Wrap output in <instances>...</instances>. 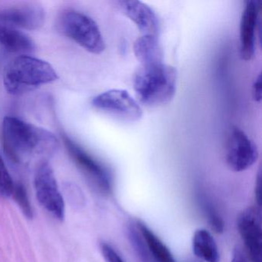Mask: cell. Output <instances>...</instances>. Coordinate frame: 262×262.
Instances as JSON below:
<instances>
[{
  "label": "cell",
  "instance_id": "6da1fadb",
  "mask_svg": "<svg viewBox=\"0 0 262 262\" xmlns=\"http://www.w3.org/2000/svg\"><path fill=\"white\" fill-rule=\"evenodd\" d=\"M3 139L6 153L16 163L33 155L53 152L59 145L51 132L13 116L4 118Z\"/></svg>",
  "mask_w": 262,
  "mask_h": 262
},
{
  "label": "cell",
  "instance_id": "7a4b0ae2",
  "mask_svg": "<svg viewBox=\"0 0 262 262\" xmlns=\"http://www.w3.org/2000/svg\"><path fill=\"white\" fill-rule=\"evenodd\" d=\"M177 72L163 62L141 65L135 73L133 85L140 102L148 107L166 105L174 98Z\"/></svg>",
  "mask_w": 262,
  "mask_h": 262
},
{
  "label": "cell",
  "instance_id": "3957f363",
  "mask_svg": "<svg viewBox=\"0 0 262 262\" xmlns=\"http://www.w3.org/2000/svg\"><path fill=\"white\" fill-rule=\"evenodd\" d=\"M58 79L57 73L49 62L29 55L13 59L7 64L4 73L6 90L16 96L30 93Z\"/></svg>",
  "mask_w": 262,
  "mask_h": 262
},
{
  "label": "cell",
  "instance_id": "277c9868",
  "mask_svg": "<svg viewBox=\"0 0 262 262\" xmlns=\"http://www.w3.org/2000/svg\"><path fill=\"white\" fill-rule=\"evenodd\" d=\"M57 28L62 34L86 51L99 55L105 50V42L97 24L90 16L76 10H66L57 19Z\"/></svg>",
  "mask_w": 262,
  "mask_h": 262
},
{
  "label": "cell",
  "instance_id": "5b68a950",
  "mask_svg": "<svg viewBox=\"0 0 262 262\" xmlns=\"http://www.w3.org/2000/svg\"><path fill=\"white\" fill-rule=\"evenodd\" d=\"M62 138L67 149L78 168L100 192L110 194L113 191V179L110 169L68 136L62 135Z\"/></svg>",
  "mask_w": 262,
  "mask_h": 262
},
{
  "label": "cell",
  "instance_id": "8992f818",
  "mask_svg": "<svg viewBox=\"0 0 262 262\" xmlns=\"http://www.w3.org/2000/svg\"><path fill=\"white\" fill-rule=\"evenodd\" d=\"M35 189L39 203L56 219L65 217V202L58 187L54 171L47 162L38 166L35 174Z\"/></svg>",
  "mask_w": 262,
  "mask_h": 262
},
{
  "label": "cell",
  "instance_id": "52a82bcc",
  "mask_svg": "<svg viewBox=\"0 0 262 262\" xmlns=\"http://www.w3.org/2000/svg\"><path fill=\"white\" fill-rule=\"evenodd\" d=\"M258 158V149L248 135L233 127L228 134L225 146V162L230 169L236 172L251 168Z\"/></svg>",
  "mask_w": 262,
  "mask_h": 262
},
{
  "label": "cell",
  "instance_id": "ba28073f",
  "mask_svg": "<svg viewBox=\"0 0 262 262\" xmlns=\"http://www.w3.org/2000/svg\"><path fill=\"white\" fill-rule=\"evenodd\" d=\"M92 104L97 110L126 122H137L143 114L137 101L125 90H111L104 92L96 96Z\"/></svg>",
  "mask_w": 262,
  "mask_h": 262
},
{
  "label": "cell",
  "instance_id": "9c48e42d",
  "mask_svg": "<svg viewBox=\"0 0 262 262\" xmlns=\"http://www.w3.org/2000/svg\"><path fill=\"white\" fill-rule=\"evenodd\" d=\"M239 234L251 262L262 261V228L260 208L249 207L237 219Z\"/></svg>",
  "mask_w": 262,
  "mask_h": 262
},
{
  "label": "cell",
  "instance_id": "30bf717a",
  "mask_svg": "<svg viewBox=\"0 0 262 262\" xmlns=\"http://www.w3.org/2000/svg\"><path fill=\"white\" fill-rule=\"evenodd\" d=\"M45 18V10L37 4H25L0 10V24L18 30H38L43 26Z\"/></svg>",
  "mask_w": 262,
  "mask_h": 262
},
{
  "label": "cell",
  "instance_id": "8fae6325",
  "mask_svg": "<svg viewBox=\"0 0 262 262\" xmlns=\"http://www.w3.org/2000/svg\"><path fill=\"white\" fill-rule=\"evenodd\" d=\"M119 6L127 17L138 27L142 36H158L159 19L151 7L139 0H124Z\"/></svg>",
  "mask_w": 262,
  "mask_h": 262
},
{
  "label": "cell",
  "instance_id": "7c38bea8",
  "mask_svg": "<svg viewBox=\"0 0 262 262\" xmlns=\"http://www.w3.org/2000/svg\"><path fill=\"white\" fill-rule=\"evenodd\" d=\"M258 13L257 3L253 0L247 1L240 22V55L243 60H251L255 52V33Z\"/></svg>",
  "mask_w": 262,
  "mask_h": 262
},
{
  "label": "cell",
  "instance_id": "4fadbf2b",
  "mask_svg": "<svg viewBox=\"0 0 262 262\" xmlns=\"http://www.w3.org/2000/svg\"><path fill=\"white\" fill-rule=\"evenodd\" d=\"M0 45L10 53L27 55L36 50L31 37L20 30L0 24Z\"/></svg>",
  "mask_w": 262,
  "mask_h": 262
},
{
  "label": "cell",
  "instance_id": "5bb4252c",
  "mask_svg": "<svg viewBox=\"0 0 262 262\" xmlns=\"http://www.w3.org/2000/svg\"><path fill=\"white\" fill-rule=\"evenodd\" d=\"M148 253L156 262H176L169 248L144 222L136 224Z\"/></svg>",
  "mask_w": 262,
  "mask_h": 262
},
{
  "label": "cell",
  "instance_id": "9a60e30c",
  "mask_svg": "<svg viewBox=\"0 0 262 262\" xmlns=\"http://www.w3.org/2000/svg\"><path fill=\"white\" fill-rule=\"evenodd\" d=\"M192 250L194 254L204 261H220L217 243L212 234L206 229L196 230L192 237Z\"/></svg>",
  "mask_w": 262,
  "mask_h": 262
},
{
  "label": "cell",
  "instance_id": "2e32d148",
  "mask_svg": "<svg viewBox=\"0 0 262 262\" xmlns=\"http://www.w3.org/2000/svg\"><path fill=\"white\" fill-rule=\"evenodd\" d=\"M134 53L141 65L163 62L157 36H142L134 44Z\"/></svg>",
  "mask_w": 262,
  "mask_h": 262
},
{
  "label": "cell",
  "instance_id": "e0dca14e",
  "mask_svg": "<svg viewBox=\"0 0 262 262\" xmlns=\"http://www.w3.org/2000/svg\"><path fill=\"white\" fill-rule=\"evenodd\" d=\"M201 201L204 213L212 229L219 234L223 232L225 230V222L217 210L214 208L212 202L208 200L206 197L201 198Z\"/></svg>",
  "mask_w": 262,
  "mask_h": 262
},
{
  "label": "cell",
  "instance_id": "ac0fdd59",
  "mask_svg": "<svg viewBox=\"0 0 262 262\" xmlns=\"http://www.w3.org/2000/svg\"><path fill=\"white\" fill-rule=\"evenodd\" d=\"M12 195L14 198L15 201L25 216H27L28 219H33V208H32L27 189L24 185L21 183L15 184Z\"/></svg>",
  "mask_w": 262,
  "mask_h": 262
},
{
  "label": "cell",
  "instance_id": "d6986e66",
  "mask_svg": "<svg viewBox=\"0 0 262 262\" xmlns=\"http://www.w3.org/2000/svg\"><path fill=\"white\" fill-rule=\"evenodd\" d=\"M14 185L5 162L2 156H0V197L9 198L12 196Z\"/></svg>",
  "mask_w": 262,
  "mask_h": 262
},
{
  "label": "cell",
  "instance_id": "ffe728a7",
  "mask_svg": "<svg viewBox=\"0 0 262 262\" xmlns=\"http://www.w3.org/2000/svg\"><path fill=\"white\" fill-rule=\"evenodd\" d=\"M102 256L106 262H125L118 251L107 242H102L100 245Z\"/></svg>",
  "mask_w": 262,
  "mask_h": 262
},
{
  "label": "cell",
  "instance_id": "44dd1931",
  "mask_svg": "<svg viewBox=\"0 0 262 262\" xmlns=\"http://www.w3.org/2000/svg\"><path fill=\"white\" fill-rule=\"evenodd\" d=\"M252 96L256 102H260L261 100V79H260V74L256 77L253 83Z\"/></svg>",
  "mask_w": 262,
  "mask_h": 262
},
{
  "label": "cell",
  "instance_id": "7402d4cb",
  "mask_svg": "<svg viewBox=\"0 0 262 262\" xmlns=\"http://www.w3.org/2000/svg\"><path fill=\"white\" fill-rule=\"evenodd\" d=\"M261 174L259 171L257 179H256L255 185V199L257 202V207H258L259 208H260V205H261Z\"/></svg>",
  "mask_w": 262,
  "mask_h": 262
},
{
  "label": "cell",
  "instance_id": "603a6c76",
  "mask_svg": "<svg viewBox=\"0 0 262 262\" xmlns=\"http://www.w3.org/2000/svg\"><path fill=\"white\" fill-rule=\"evenodd\" d=\"M231 262H246L243 252L238 246H236L233 250Z\"/></svg>",
  "mask_w": 262,
  "mask_h": 262
}]
</instances>
